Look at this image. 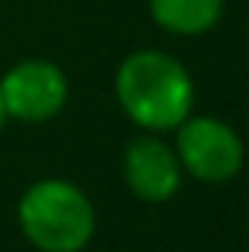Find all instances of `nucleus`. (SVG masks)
<instances>
[{"label": "nucleus", "mask_w": 249, "mask_h": 252, "mask_svg": "<svg viewBox=\"0 0 249 252\" xmlns=\"http://www.w3.org/2000/svg\"><path fill=\"white\" fill-rule=\"evenodd\" d=\"M115 99L137 128L166 134L192 115L195 83L173 55L141 48L115 70Z\"/></svg>", "instance_id": "f257e3e1"}, {"label": "nucleus", "mask_w": 249, "mask_h": 252, "mask_svg": "<svg viewBox=\"0 0 249 252\" xmlns=\"http://www.w3.org/2000/svg\"><path fill=\"white\" fill-rule=\"evenodd\" d=\"M16 223L38 252H83L96 233V208L80 185L38 179L19 195Z\"/></svg>", "instance_id": "f03ea898"}, {"label": "nucleus", "mask_w": 249, "mask_h": 252, "mask_svg": "<svg viewBox=\"0 0 249 252\" xmlns=\"http://www.w3.org/2000/svg\"><path fill=\"white\" fill-rule=\"evenodd\" d=\"M176 157L182 172L198 182H230L246 160L243 137L214 115H188L176 128Z\"/></svg>", "instance_id": "7ed1b4c3"}, {"label": "nucleus", "mask_w": 249, "mask_h": 252, "mask_svg": "<svg viewBox=\"0 0 249 252\" xmlns=\"http://www.w3.org/2000/svg\"><path fill=\"white\" fill-rule=\"evenodd\" d=\"M67 74L45 58L16 61L0 77V102H3L6 118H16L26 125L51 122L67 105Z\"/></svg>", "instance_id": "20e7f679"}, {"label": "nucleus", "mask_w": 249, "mask_h": 252, "mask_svg": "<svg viewBox=\"0 0 249 252\" xmlns=\"http://www.w3.org/2000/svg\"><path fill=\"white\" fill-rule=\"evenodd\" d=\"M124 182L141 201L163 204L179 191L182 185V163L176 157V147L160 141L156 134H141L124 147Z\"/></svg>", "instance_id": "39448f33"}, {"label": "nucleus", "mask_w": 249, "mask_h": 252, "mask_svg": "<svg viewBox=\"0 0 249 252\" xmlns=\"http://www.w3.org/2000/svg\"><path fill=\"white\" fill-rule=\"evenodd\" d=\"M150 16L173 35H201L224 16V0H150Z\"/></svg>", "instance_id": "423d86ee"}, {"label": "nucleus", "mask_w": 249, "mask_h": 252, "mask_svg": "<svg viewBox=\"0 0 249 252\" xmlns=\"http://www.w3.org/2000/svg\"><path fill=\"white\" fill-rule=\"evenodd\" d=\"M6 125V112H3V102H0V128Z\"/></svg>", "instance_id": "0eeeda50"}]
</instances>
